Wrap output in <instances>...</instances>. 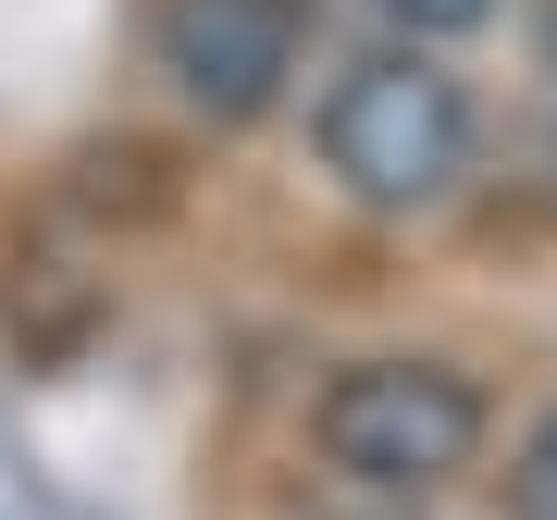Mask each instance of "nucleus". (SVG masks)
Listing matches in <instances>:
<instances>
[{
  "label": "nucleus",
  "instance_id": "f257e3e1",
  "mask_svg": "<svg viewBox=\"0 0 557 520\" xmlns=\"http://www.w3.org/2000/svg\"><path fill=\"white\" fill-rule=\"evenodd\" d=\"M322 174L359 211H434L471 174V87L421 50H372L322 100Z\"/></svg>",
  "mask_w": 557,
  "mask_h": 520
},
{
  "label": "nucleus",
  "instance_id": "f03ea898",
  "mask_svg": "<svg viewBox=\"0 0 557 520\" xmlns=\"http://www.w3.org/2000/svg\"><path fill=\"white\" fill-rule=\"evenodd\" d=\"M483 384L446 372V360H359L322 384L310 434L322 459H335L347 483H372V496H434V483H458L483 459Z\"/></svg>",
  "mask_w": 557,
  "mask_h": 520
},
{
  "label": "nucleus",
  "instance_id": "7ed1b4c3",
  "mask_svg": "<svg viewBox=\"0 0 557 520\" xmlns=\"http://www.w3.org/2000/svg\"><path fill=\"white\" fill-rule=\"evenodd\" d=\"M149 50L211 124H260L298 75V0H161Z\"/></svg>",
  "mask_w": 557,
  "mask_h": 520
},
{
  "label": "nucleus",
  "instance_id": "20e7f679",
  "mask_svg": "<svg viewBox=\"0 0 557 520\" xmlns=\"http://www.w3.org/2000/svg\"><path fill=\"white\" fill-rule=\"evenodd\" d=\"M384 13H397L409 38H471V25H496V0H384Z\"/></svg>",
  "mask_w": 557,
  "mask_h": 520
},
{
  "label": "nucleus",
  "instance_id": "39448f33",
  "mask_svg": "<svg viewBox=\"0 0 557 520\" xmlns=\"http://www.w3.org/2000/svg\"><path fill=\"white\" fill-rule=\"evenodd\" d=\"M520 508H533V520H557V409L533 421V446H520Z\"/></svg>",
  "mask_w": 557,
  "mask_h": 520
}]
</instances>
